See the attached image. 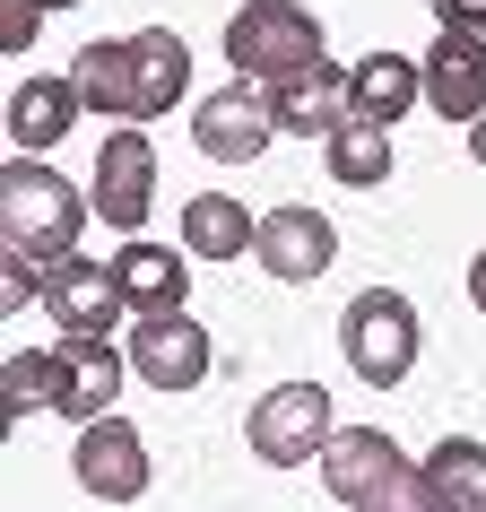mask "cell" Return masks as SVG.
Wrapping results in <instances>:
<instances>
[{"label":"cell","instance_id":"cell-1","mask_svg":"<svg viewBox=\"0 0 486 512\" xmlns=\"http://www.w3.org/2000/svg\"><path fill=\"white\" fill-rule=\"evenodd\" d=\"M96 200H79V183H61L44 157H9L0 165V243L18 261H70L79 226Z\"/></svg>","mask_w":486,"mask_h":512},{"label":"cell","instance_id":"cell-2","mask_svg":"<svg viewBox=\"0 0 486 512\" xmlns=\"http://www.w3.org/2000/svg\"><path fill=\"white\" fill-rule=\"evenodd\" d=\"M226 61L252 87H287L296 70L322 61V18L304 0H243L235 18H226Z\"/></svg>","mask_w":486,"mask_h":512},{"label":"cell","instance_id":"cell-3","mask_svg":"<svg viewBox=\"0 0 486 512\" xmlns=\"http://www.w3.org/2000/svg\"><path fill=\"white\" fill-rule=\"evenodd\" d=\"M339 348H348V365L374 382V391L408 382V365H417V304H408L400 287H365V296L339 313Z\"/></svg>","mask_w":486,"mask_h":512},{"label":"cell","instance_id":"cell-4","mask_svg":"<svg viewBox=\"0 0 486 512\" xmlns=\"http://www.w3.org/2000/svg\"><path fill=\"white\" fill-rule=\"evenodd\" d=\"M243 434H252V452L270 460V469H304V460H322V443L339 434L330 426V391L322 382H278V391L252 400Z\"/></svg>","mask_w":486,"mask_h":512},{"label":"cell","instance_id":"cell-5","mask_svg":"<svg viewBox=\"0 0 486 512\" xmlns=\"http://www.w3.org/2000/svg\"><path fill=\"white\" fill-rule=\"evenodd\" d=\"M209 365H217V348H209V330L191 322V304L183 313H139V330H131V374L148 382V391H200L209 382Z\"/></svg>","mask_w":486,"mask_h":512},{"label":"cell","instance_id":"cell-6","mask_svg":"<svg viewBox=\"0 0 486 512\" xmlns=\"http://www.w3.org/2000/svg\"><path fill=\"white\" fill-rule=\"evenodd\" d=\"M270 139H278V96H261L252 79L200 96V113H191V148L217 157V165H252Z\"/></svg>","mask_w":486,"mask_h":512},{"label":"cell","instance_id":"cell-7","mask_svg":"<svg viewBox=\"0 0 486 512\" xmlns=\"http://www.w3.org/2000/svg\"><path fill=\"white\" fill-rule=\"evenodd\" d=\"M148 209H157V148H148L139 122H122V131H105V148H96V217L122 226V235H139Z\"/></svg>","mask_w":486,"mask_h":512},{"label":"cell","instance_id":"cell-8","mask_svg":"<svg viewBox=\"0 0 486 512\" xmlns=\"http://www.w3.org/2000/svg\"><path fill=\"white\" fill-rule=\"evenodd\" d=\"M252 261H261L270 278H287V287H304V278H322L330 261H339V226H330L322 209L287 200V209L261 217V235H252Z\"/></svg>","mask_w":486,"mask_h":512},{"label":"cell","instance_id":"cell-9","mask_svg":"<svg viewBox=\"0 0 486 512\" xmlns=\"http://www.w3.org/2000/svg\"><path fill=\"white\" fill-rule=\"evenodd\" d=\"M79 486L96 495V504H139L148 495V443H139L131 417H96V426H79Z\"/></svg>","mask_w":486,"mask_h":512},{"label":"cell","instance_id":"cell-10","mask_svg":"<svg viewBox=\"0 0 486 512\" xmlns=\"http://www.w3.org/2000/svg\"><path fill=\"white\" fill-rule=\"evenodd\" d=\"M44 313H53V330L61 339H105L113 330V313H122V278L105 270V261H53L44 270Z\"/></svg>","mask_w":486,"mask_h":512},{"label":"cell","instance_id":"cell-11","mask_svg":"<svg viewBox=\"0 0 486 512\" xmlns=\"http://www.w3.org/2000/svg\"><path fill=\"white\" fill-rule=\"evenodd\" d=\"M122 374H131V356H113V339H61L53 348V408L96 426L122 400Z\"/></svg>","mask_w":486,"mask_h":512},{"label":"cell","instance_id":"cell-12","mask_svg":"<svg viewBox=\"0 0 486 512\" xmlns=\"http://www.w3.org/2000/svg\"><path fill=\"white\" fill-rule=\"evenodd\" d=\"M426 105L443 113V122H478L486 113V35H460L443 27L426 53Z\"/></svg>","mask_w":486,"mask_h":512},{"label":"cell","instance_id":"cell-13","mask_svg":"<svg viewBox=\"0 0 486 512\" xmlns=\"http://www.w3.org/2000/svg\"><path fill=\"white\" fill-rule=\"evenodd\" d=\"M270 96H278V131H296V139H330L339 122H356V79L339 61H313V70H296Z\"/></svg>","mask_w":486,"mask_h":512},{"label":"cell","instance_id":"cell-14","mask_svg":"<svg viewBox=\"0 0 486 512\" xmlns=\"http://www.w3.org/2000/svg\"><path fill=\"white\" fill-rule=\"evenodd\" d=\"M400 460H408V452H400L382 426H339V434L322 443V495H339V504H365V495H374V486L391 478Z\"/></svg>","mask_w":486,"mask_h":512},{"label":"cell","instance_id":"cell-15","mask_svg":"<svg viewBox=\"0 0 486 512\" xmlns=\"http://www.w3.org/2000/svg\"><path fill=\"white\" fill-rule=\"evenodd\" d=\"M70 79H79V96H87V113H96V122H139L131 35H96V44H79V61H70Z\"/></svg>","mask_w":486,"mask_h":512},{"label":"cell","instance_id":"cell-16","mask_svg":"<svg viewBox=\"0 0 486 512\" xmlns=\"http://www.w3.org/2000/svg\"><path fill=\"white\" fill-rule=\"evenodd\" d=\"M131 79H139V122L174 113V105H183V87H191V44L174 27H139L131 35Z\"/></svg>","mask_w":486,"mask_h":512},{"label":"cell","instance_id":"cell-17","mask_svg":"<svg viewBox=\"0 0 486 512\" xmlns=\"http://www.w3.org/2000/svg\"><path fill=\"white\" fill-rule=\"evenodd\" d=\"M252 235H261V217L243 209L235 191H200V200H183V252H191V261H243Z\"/></svg>","mask_w":486,"mask_h":512},{"label":"cell","instance_id":"cell-18","mask_svg":"<svg viewBox=\"0 0 486 512\" xmlns=\"http://www.w3.org/2000/svg\"><path fill=\"white\" fill-rule=\"evenodd\" d=\"M113 278H122V304H131V313H183L191 261L174 243H131V252L113 261Z\"/></svg>","mask_w":486,"mask_h":512},{"label":"cell","instance_id":"cell-19","mask_svg":"<svg viewBox=\"0 0 486 512\" xmlns=\"http://www.w3.org/2000/svg\"><path fill=\"white\" fill-rule=\"evenodd\" d=\"M87 113L79 79H27L18 96H9V139H18V157H35V148H53L70 122Z\"/></svg>","mask_w":486,"mask_h":512},{"label":"cell","instance_id":"cell-20","mask_svg":"<svg viewBox=\"0 0 486 512\" xmlns=\"http://www.w3.org/2000/svg\"><path fill=\"white\" fill-rule=\"evenodd\" d=\"M348 79H356V122H382V131H391V122L426 96V61H408V53H365Z\"/></svg>","mask_w":486,"mask_h":512},{"label":"cell","instance_id":"cell-21","mask_svg":"<svg viewBox=\"0 0 486 512\" xmlns=\"http://www.w3.org/2000/svg\"><path fill=\"white\" fill-rule=\"evenodd\" d=\"M322 157H330V174L348 191H382L391 183V131L382 122H339V131L322 139Z\"/></svg>","mask_w":486,"mask_h":512},{"label":"cell","instance_id":"cell-22","mask_svg":"<svg viewBox=\"0 0 486 512\" xmlns=\"http://www.w3.org/2000/svg\"><path fill=\"white\" fill-rule=\"evenodd\" d=\"M426 486H434L452 512H486V443H469V434H443V443L426 452Z\"/></svg>","mask_w":486,"mask_h":512},{"label":"cell","instance_id":"cell-23","mask_svg":"<svg viewBox=\"0 0 486 512\" xmlns=\"http://www.w3.org/2000/svg\"><path fill=\"white\" fill-rule=\"evenodd\" d=\"M356 512H452V504L426 486V460H400V469H391V478H382Z\"/></svg>","mask_w":486,"mask_h":512},{"label":"cell","instance_id":"cell-24","mask_svg":"<svg viewBox=\"0 0 486 512\" xmlns=\"http://www.w3.org/2000/svg\"><path fill=\"white\" fill-rule=\"evenodd\" d=\"M53 408V356H9V417Z\"/></svg>","mask_w":486,"mask_h":512},{"label":"cell","instance_id":"cell-25","mask_svg":"<svg viewBox=\"0 0 486 512\" xmlns=\"http://www.w3.org/2000/svg\"><path fill=\"white\" fill-rule=\"evenodd\" d=\"M35 18H44V0H0V53H27Z\"/></svg>","mask_w":486,"mask_h":512},{"label":"cell","instance_id":"cell-26","mask_svg":"<svg viewBox=\"0 0 486 512\" xmlns=\"http://www.w3.org/2000/svg\"><path fill=\"white\" fill-rule=\"evenodd\" d=\"M434 18L460 27V35H486V0H434Z\"/></svg>","mask_w":486,"mask_h":512},{"label":"cell","instance_id":"cell-27","mask_svg":"<svg viewBox=\"0 0 486 512\" xmlns=\"http://www.w3.org/2000/svg\"><path fill=\"white\" fill-rule=\"evenodd\" d=\"M35 296V261H18V252H9V304H27Z\"/></svg>","mask_w":486,"mask_h":512},{"label":"cell","instance_id":"cell-28","mask_svg":"<svg viewBox=\"0 0 486 512\" xmlns=\"http://www.w3.org/2000/svg\"><path fill=\"white\" fill-rule=\"evenodd\" d=\"M469 304H478V313H486V252H478V261H469Z\"/></svg>","mask_w":486,"mask_h":512},{"label":"cell","instance_id":"cell-29","mask_svg":"<svg viewBox=\"0 0 486 512\" xmlns=\"http://www.w3.org/2000/svg\"><path fill=\"white\" fill-rule=\"evenodd\" d=\"M469 157L486 165V113H478V122H469Z\"/></svg>","mask_w":486,"mask_h":512},{"label":"cell","instance_id":"cell-30","mask_svg":"<svg viewBox=\"0 0 486 512\" xmlns=\"http://www.w3.org/2000/svg\"><path fill=\"white\" fill-rule=\"evenodd\" d=\"M44 9H79V0H44Z\"/></svg>","mask_w":486,"mask_h":512}]
</instances>
